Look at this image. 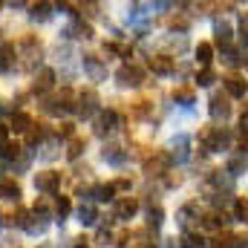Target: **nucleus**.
Masks as SVG:
<instances>
[{"instance_id":"obj_24","label":"nucleus","mask_w":248,"mask_h":248,"mask_svg":"<svg viewBox=\"0 0 248 248\" xmlns=\"http://www.w3.org/2000/svg\"><path fill=\"white\" fill-rule=\"evenodd\" d=\"M72 32H75V38H93V26L90 23H84V20H75V26H72Z\"/></svg>"},{"instance_id":"obj_22","label":"nucleus","mask_w":248,"mask_h":248,"mask_svg":"<svg viewBox=\"0 0 248 248\" xmlns=\"http://www.w3.org/2000/svg\"><path fill=\"white\" fill-rule=\"evenodd\" d=\"M104 159H107V162H113V165H122V162H124V153H122V147H116V144H110V147H104Z\"/></svg>"},{"instance_id":"obj_2","label":"nucleus","mask_w":248,"mask_h":248,"mask_svg":"<svg viewBox=\"0 0 248 248\" xmlns=\"http://www.w3.org/2000/svg\"><path fill=\"white\" fill-rule=\"evenodd\" d=\"M116 81H119L122 87H139V84L144 81V69L136 66V63H124L122 69L116 72Z\"/></svg>"},{"instance_id":"obj_4","label":"nucleus","mask_w":248,"mask_h":248,"mask_svg":"<svg viewBox=\"0 0 248 248\" xmlns=\"http://www.w3.org/2000/svg\"><path fill=\"white\" fill-rule=\"evenodd\" d=\"M58 185H61V173H58V170H41V173L35 176V187L44 190V193H55Z\"/></svg>"},{"instance_id":"obj_36","label":"nucleus","mask_w":248,"mask_h":248,"mask_svg":"<svg viewBox=\"0 0 248 248\" xmlns=\"http://www.w3.org/2000/svg\"><path fill=\"white\" fill-rule=\"evenodd\" d=\"M234 248H248V240H246V237H237V246H234Z\"/></svg>"},{"instance_id":"obj_13","label":"nucleus","mask_w":248,"mask_h":248,"mask_svg":"<svg viewBox=\"0 0 248 248\" xmlns=\"http://www.w3.org/2000/svg\"><path fill=\"white\" fill-rule=\"evenodd\" d=\"M52 84H55V72L41 69V75L35 78V93H46V90H52Z\"/></svg>"},{"instance_id":"obj_16","label":"nucleus","mask_w":248,"mask_h":248,"mask_svg":"<svg viewBox=\"0 0 248 248\" xmlns=\"http://www.w3.org/2000/svg\"><path fill=\"white\" fill-rule=\"evenodd\" d=\"M211 58H214V46H211V44H199V46H196V61L202 63V69L211 66Z\"/></svg>"},{"instance_id":"obj_28","label":"nucleus","mask_w":248,"mask_h":248,"mask_svg":"<svg viewBox=\"0 0 248 248\" xmlns=\"http://www.w3.org/2000/svg\"><path fill=\"white\" fill-rule=\"evenodd\" d=\"M214 78H217V72L208 66V69H202V72L196 75V84H199V87H208V84H214Z\"/></svg>"},{"instance_id":"obj_32","label":"nucleus","mask_w":248,"mask_h":248,"mask_svg":"<svg viewBox=\"0 0 248 248\" xmlns=\"http://www.w3.org/2000/svg\"><path fill=\"white\" fill-rule=\"evenodd\" d=\"M159 222H162V211L159 208H150V225L159 228Z\"/></svg>"},{"instance_id":"obj_19","label":"nucleus","mask_w":248,"mask_h":248,"mask_svg":"<svg viewBox=\"0 0 248 248\" xmlns=\"http://www.w3.org/2000/svg\"><path fill=\"white\" fill-rule=\"evenodd\" d=\"M217 46H222V49L231 46V26L228 23H219L217 26Z\"/></svg>"},{"instance_id":"obj_25","label":"nucleus","mask_w":248,"mask_h":248,"mask_svg":"<svg viewBox=\"0 0 248 248\" xmlns=\"http://www.w3.org/2000/svg\"><path fill=\"white\" fill-rule=\"evenodd\" d=\"M173 98H176V101H185V104H193V87H179V90H173Z\"/></svg>"},{"instance_id":"obj_21","label":"nucleus","mask_w":248,"mask_h":248,"mask_svg":"<svg viewBox=\"0 0 248 248\" xmlns=\"http://www.w3.org/2000/svg\"><path fill=\"white\" fill-rule=\"evenodd\" d=\"M202 246H205V237H202V234L187 231L185 237H182V248H202Z\"/></svg>"},{"instance_id":"obj_18","label":"nucleus","mask_w":248,"mask_h":248,"mask_svg":"<svg viewBox=\"0 0 248 248\" xmlns=\"http://www.w3.org/2000/svg\"><path fill=\"white\" fill-rule=\"evenodd\" d=\"M95 219H98V211H95L93 205H81V208H78V222H81V225H93Z\"/></svg>"},{"instance_id":"obj_12","label":"nucleus","mask_w":248,"mask_h":248,"mask_svg":"<svg viewBox=\"0 0 248 248\" xmlns=\"http://www.w3.org/2000/svg\"><path fill=\"white\" fill-rule=\"evenodd\" d=\"M95 101H98V98H95V93H93V90H87V93L81 95V104H78V113H81L84 119H90V116L95 113Z\"/></svg>"},{"instance_id":"obj_33","label":"nucleus","mask_w":248,"mask_h":248,"mask_svg":"<svg viewBox=\"0 0 248 248\" xmlns=\"http://www.w3.org/2000/svg\"><path fill=\"white\" fill-rule=\"evenodd\" d=\"M240 156H248V133L240 136Z\"/></svg>"},{"instance_id":"obj_11","label":"nucleus","mask_w":248,"mask_h":248,"mask_svg":"<svg viewBox=\"0 0 248 248\" xmlns=\"http://www.w3.org/2000/svg\"><path fill=\"white\" fill-rule=\"evenodd\" d=\"M0 199L17 202V199H20V185H17L15 179H3V182H0Z\"/></svg>"},{"instance_id":"obj_3","label":"nucleus","mask_w":248,"mask_h":248,"mask_svg":"<svg viewBox=\"0 0 248 248\" xmlns=\"http://www.w3.org/2000/svg\"><path fill=\"white\" fill-rule=\"evenodd\" d=\"M20 46H23V69H32L35 61L41 58V44H38V38H32V35H26L23 41H20Z\"/></svg>"},{"instance_id":"obj_27","label":"nucleus","mask_w":248,"mask_h":248,"mask_svg":"<svg viewBox=\"0 0 248 248\" xmlns=\"http://www.w3.org/2000/svg\"><path fill=\"white\" fill-rule=\"evenodd\" d=\"M49 9H52L49 3H38V6H32V17L35 20H46L49 17Z\"/></svg>"},{"instance_id":"obj_31","label":"nucleus","mask_w":248,"mask_h":248,"mask_svg":"<svg viewBox=\"0 0 248 248\" xmlns=\"http://www.w3.org/2000/svg\"><path fill=\"white\" fill-rule=\"evenodd\" d=\"M240 41H243V44H248V15H243V17H240Z\"/></svg>"},{"instance_id":"obj_23","label":"nucleus","mask_w":248,"mask_h":248,"mask_svg":"<svg viewBox=\"0 0 248 248\" xmlns=\"http://www.w3.org/2000/svg\"><path fill=\"white\" fill-rule=\"evenodd\" d=\"M69 211H72L69 196H58V202H55V214H58V219H66V217H69Z\"/></svg>"},{"instance_id":"obj_34","label":"nucleus","mask_w":248,"mask_h":248,"mask_svg":"<svg viewBox=\"0 0 248 248\" xmlns=\"http://www.w3.org/2000/svg\"><path fill=\"white\" fill-rule=\"evenodd\" d=\"M110 240H113V234H110V231H101V234H98V246H107Z\"/></svg>"},{"instance_id":"obj_1","label":"nucleus","mask_w":248,"mask_h":248,"mask_svg":"<svg viewBox=\"0 0 248 248\" xmlns=\"http://www.w3.org/2000/svg\"><path fill=\"white\" fill-rule=\"evenodd\" d=\"M199 141H202L205 150H225L228 141H231V136H228L222 127H205V130L199 133Z\"/></svg>"},{"instance_id":"obj_8","label":"nucleus","mask_w":248,"mask_h":248,"mask_svg":"<svg viewBox=\"0 0 248 248\" xmlns=\"http://www.w3.org/2000/svg\"><path fill=\"white\" fill-rule=\"evenodd\" d=\"M136 211H139V202L133 196H124V199L116 202V219H133Z\"/></svg>"},{"instance_id":"obj_7","label":"nucleus","mask_w":248,"mask_h":248,"mask_svg":"<svg viewBox=\"0 0 248 248\" xmlns=\"http://www.w3.org/2000/svg\"><path fill=\"white\" fill-rule=\"evenodd\" d=\"M211 116L225 122V119L231 116V98H228V95H222V93H217V95L211 98Z\"/></svg>"},{"instance_id":"obj_26","label":"nucleus","mask_w":248,"mask_h":248,"mask_svg":"<svg viewBox=\"0 0 248 248\" xmlns=\"http://www.w3.org/2000/svg\"><path fill=\"white\" fill-rule=\"evenodd\" d=\"M95 196H98L101 202H110V199L116 196V187H113V185H98V187H95Z\"/></svg>"},{"instance_id":"obj_20","label":"nucleus","mask_w":248,"mask_h":248,"mask_svg":"<svg viewBox=\"0 0 248 248\" xmlns=\"http://www.w3.org/2000/svg\"><path fill=\"white\" fill-rule=\"evenodd\" d=\"M234 246H237V237L228 234V231H222V234L214 237V248H234Z\"/></svg>"},{"instance_id":"obj_9","label":"nucleus","mask_w":248,"mask_h":248,"mask_svg":"<svg viewBox=\"0 0 248 248\" xmlns=\"http://www.w3.org/2000/svg\"><path fill=\"white\" fill-rule=\"evenodd\" d=\"M122 122V119H119V113H116V110H101V113H98V133H101V136H104V133H110V130H116V124Z\"/></svg>"},{"instance_id":"obj_14","label":"nucleus","mask_w":248,"mask_h":248,"mask_svg":"<svg viewBox=\"0 0 248 248\" xmlns=\"http://www.w3.org/2000/svg\"><path fill=\"white\" fill-rule=\"evenodd\" d=\"M84 66H87V72H90L95 81H98V78H104V72H107V69L101 66V61H98L95 55H84Z\"/></svg>"},{"instance_id":"obj_15","label":"nucleus","mask_w":248,"mask_h":248,"mask_svg":"<svg viewBox=\"0 0 248 248\" xmlns=\"http://www.w3.org/2000/svg\"><path fill=\"white\" fill-rule=\"evenodd\" d=\"M29 127H32V116L29 113H15L12 116V130L15 133H26Z\"/></svg>"},{"instance_id":"obj_6","label":"nucleus","mask_w":248,"mask_h":248,"mask_svg":"<svg viewBox=\"0 0 248 248\" xmlns=\"http://www.w3.org/2000/svg\"><path fill=\"white\" fill-rule=\"evenodd\" d=\"M222 84H225V95H228V98H243V95H246V81H243L237 72L225 75Z\"/></svg>"},{"instance_id":"obj_30","label":"nucleus","mask_w":248,"mask_h":248,"mask_svg":"<svg viewBox=\"0 0 248 248\" xmlns=\"http://www.w3.org/2000/svg\"><path fill=\"white\" fill-rule=\"evenodd\" d=\"M234 214H237V219L248 222V199H237V205H234Z\"/></svg>"},{"instance_id":"obj_35","label":"nucleus","mask_w":248,"mask_h":248,"mask_svg":"<svg viewBox=\"0 0 248 248\" xmlns=\"http://www.w3.org/2000/svg\"><path fill=\"white\" fill-rule=\"evenodd\" d=\"M6 136H9V127H6V124H0V147L6 144Z\"/></svg>"},{"instance_id":"obj_17","label":"nucleus","mask_w":248,"mask_h":248,"mask_svg":"<svg viewBox=\"0 0 248 248\" xmlns=\"http://www.w3.org/2000/svg\"><path fill=\"white\" fill-rule=\"evenodd\" d=\"M84 147H87V139L72 136V139H69V147H66V156H69V159H78V156L84 153Z\"/></svg>"},{"instance_id":"obj_5","label":"nucleus","mask_w":248,"mask_h":248,"mask_svg":"<svg viewBox=\"0 0 248 248\" xmlns=\"http://www.w3.org/2000/svg\"><path fill=\"white\" fill-rule=\"evenodd\" d=\"M170 159H173L170 153H162V150H159V153H156L153 159H147V162H144V170H147L150 176H162V173L168 170V165H170Z\"/></svg>"},{"instance_id":"obj_10","label":"nucleus","mask_w":248,"mask_h":248,"mask_svg":"<svg viewBox=\"0 0 248 248\" xmlns=\"http://www.w3.org/2000/svg\"><path fill=\"white\" fill-rule=\"evenodd\" d=\"M173 58L170 55H156V58H150V69L156 72V75H170L173 72Z\"/></svg>"},{"instance_id":"obj_29","label":"nucleus","mask_w":248,"mask_h":248,"mask_svg":"<svg viewBox=\"0 0 248 248\" xmlns=\"http://www.w3.org/2000/svg\"><path fill=\"white\" fill-rule=\"evenodd\" d=\"M17 153H20V144L17 141H6L3 144V159H17Z\"/></svg>"}]
</instances>
